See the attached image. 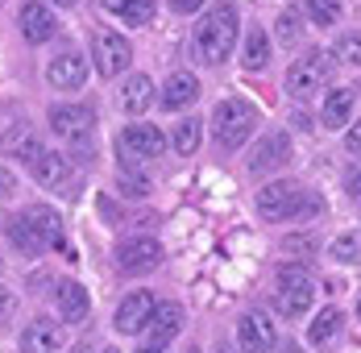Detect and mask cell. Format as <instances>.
Segmentation results:
<instances>
[{
  "mask_svg": "<svg viewBox=\"0 0 361 353\" xmlns=\"http://www.w3.org/2000/svg\"><path fill=\"white\" fill-rule=\"evenodd\" d=\"M237 341H241L245 353H270L274 349V324L262 316V312H250V316H241V324H237Z\"/></svg>",
  "mask_w": 361,
  "mask_h": 353,
  "instance_id": "obj_15",
  "label": "cell"
},
{
  "mask_svg": "<svg viewBox=\"0 0 361 353\" xmlns=\"http://www.w3.org/2000/svg\"><path fill=\"white\" fill-rule=\"evenodd\" d=\"M0 150H4L8 158H21V162H30V167H34L37 158L46 154V150H42V141H37V133H34V125H13V129L0 138Z\"/></svg>",
  "mask_w": 361,
  "mask_h": 353,
  "instance_id": "obj_16",
  "label": "cell"
},
{
  "mask_svg": "<svg viewBox=\"0 0 361 353\" xmlns=\"http://www.w3.org/2000/svg\"><path fill=\"white\" fill-rule=\"evenodd\" d=\"M233 42H237V8L233 4H216L200 17L195 25V54L204 63H224L233 54Z\"/></svg>",
  "mask_w": 361,
  "mask_h": 353,
  "instance_id": "obj_1",
  "label": "cell"
},
{
  "mask_svg": "<svg viewBox=\"0 0 361 353\" xmlns=\"http://www.w3.org/2000/svg\"><path fill=\"white\" fill-rule=\"evenodd\" d=\"M125 4L129 0H104V8H112V13H125Z\"/></svg>",
  "mask_w": 361,
  "mask_h": 353,
  "instance_id": "obj_39",
  "label": "cell"
},
{
  "mask_svg": "<svg viewBox=\"0 0 361 353\" xmlns=\"http://www.w3.org/2000/svg\"><path fill=\"white\" fill-rule=\"evenodd\" d=\"M116 262H121V270H133V275L158 270L162 266V246L154 237H129V241L116 246Z\"/></svg>",
  "mask_w": 361,
  "mask_h": 353,
  "instance_id": "obj_8",
  "label": "cell"
},
{
  "mask_svg": "<svg viewBox=\"0 0 361 353\" xmlns=\"http://www.w3.org/2000/svg\"><path fill=\"white\" fill-rule=\"evenodd\" d=\"M8 312H13V291H4V287H0V320L8 316Z\"/></svg>",
  "mask_w": 361,
  "mask_h": 353,
  "instance_id": "obj_37",
  "label": "cell"
},
{
  "mask_svg": "<svg viewBox=\"0 0 361 353\" xmlns=\"http://www.w3.org/2000/svg\"><path fill=\"white\" fill-rule=\"evenodd\" d=\"M324 83H328V54L324 50L303 54V59L287 71V92L295 96V100H312Z\"/></svg>",
  "mask_w": 361,
  "mask_h": 353,
  "instance_id": "obj_5",
  "label": "cell"
},
{
  "mask_svg": "<svg viewBox=\"0 0 361 353\" xmlns=\"http://www.w3.org/2000/svg\"><path fill=\"white\" fill-rule=\"evenodd\" d=\"M357 316H361V299H357Z\"/></svg>",
  "mask_w": 361,
  "mask_h": 353,
  "instance_id": "obj_42",
  "label": "cell"
},
{
  "mask_svg": "<svg viewBox=\"0 0 361 353\" xmlns=\"http://www.w3.org/2000/svg\"><path fill=\"white\" fill-rule=\"evenodd\" d=\"M149 312H154V295L149 291H133L121 308H116V328L121 333H142L149 324Z\"/></svg>",
  "mask_w": 361,
  "mask_h": 353,
  "instance_id": "obj_19",
  "label": "cell"
},
{
  "mask_svg": "<svg viewBox=\"0 0 361 353\" xmlns=\"http://www.w3.org/2000/svg\"><path fill=\"white\" fill-rule=\"evenodd\" d=\"M104 353H121V349H104Z\"/></svg>",
  "mask_w": 361,
  "mask_h": 353,
  "instance_id": "obj_43",
  "label": "cell"
},
{
  "mask_svg": "<svg viewBox=\"0 0 361 353\" xmlns=\"http://www.w3.org/2000/svg\"><path fill=\"white\" fill-rule=\"evenodd\" d=\"M175 150L179 154H195L200 150V121L195 116H187V121L175 125Z\"/></svg>",
  "mask_w": 361,
  "mask_h": 353,
  "instance_id": "obj_27",
  "label": "cell"
},
{
  "mask_svg": "<svg viewBox=\"0 0 361 353\" xmlns=\"http://www.w3.org/2000/svg\"><path fill=\"white\" fill-rule=\"evenodd\" d=\"M121 187H125V196H145V191H149V183H145L142 175H121Z\"/></svg>",
  "mask_w": 361,
  "mask_h": 353,
  "instance_id": "obj_33",
  "label": "cell"
},
{
  "mask_svg": "<svg viewBox=\"0 0 361 353\" xmlns=\"http://www.w3.org/2000/svg\"><path fill=\"white\" fill-rule=\"evenodd\" d=\"M154 100V83H149V75H133L125 88H121V108L125 112H145Z\"/></svg>",
  "mask_w": 361,
  "mask_h": 353,
  "instance_id": "obj_23",
  "label": "cell"
},
{
  "mask_svg": "<svg viewBox=\"0 0 361 353\" xmlns=\"http://www.w3.org/2000/svg\"><path fill=\"white\" fill-rule=\"evenodd\" d=\"M116 150L121 154H137V158H158L166 150V133L158 125H129L121 133V141H116Z\"/></svg>",
  "mask_w": 361,
  "mask_h": 353,
  "instance_id": "obj_11",
  "label": "cell"
},
{
  "mask_svg": "<svg viewBox=\"0 0 361 353\" xmlns=\"http://www.w3.org/2000/svg\"><path fill=\"white\" fill-rule=\"evenodd\" d=\"M92 59H96V71L104 79H112V75H121L133 63V46L121 34H112V30H100V34L92 37Z\"/></svg>",
  "mask_w": 361,
  "mask_h": 353,
  "instance_id": "obj_7",
  "label": "cell"
},
{
  "mask_svg": "<svg viewBox=\"0 0 361 353\" xmlns=\"http://www.w3.org/2000/svg\"><path fill=\"white\" fill-rule=\"evenodd\" d=\"M25 216H30L37 229L50 237V246H54V249H67V237H63V216H59L54 208H46V204H34V208L25 212Z\"/></svg>",
  "mask_w": 361,
  "mask_h": 353,
  "instance_id": "obj_24",
  "label": "cell"
},
{
  "mask_svg": "<svg viewBox=\"0 0 361 353\" xmlns=\"http://www.w3.org/2000/svg\"><path fill=\"white\" fill-rule=\"evenodd\" d=\"M312 299H316V287L312 279L299 270V266H283V275H279V291H274V308L283 312V316H303L307 308H312Z\"/></svg>",
  "mask_w": 361,
  "mask_h": 353,
  "instance_id": "obj_4",
  "label": "cell"
},
{
  "mask_svg": "<svg viewBox=\"0 0 361 353\" xmlns=\"http://www.w3.org/2000/svg\"><path fill=\"white\" fill-rule=\"evenodd\" d=\"M336 59L349 63V67H361V30L336 37Z\"/></svg>",
  "mask_w": 361,
  "mask_h": 353,
  "instance_id": "obj_28",
  "label": "cell"
},
{
  "mask_svg": "<svg viewBox=\"0 0 361 353\" xmlns=\"http://www.w3.org/2000/svg\"><path fill=\"white\" fill-rule=\"evenodd\" d=\"M253 125H257V108L250 100H220L216 112H212V133L224 150H237V145H245V138L253 133Z\"/></svg>",
  "mask_w": 361,
  "mask_h": 353,
  "instance_id": "obj_3",
  "label": "cell"
},
{
  "mask_svg": "<svg viewBox=\"0 0 361 353\" xmlns=\"http://www.w3.org/2000/svg\"><path fill=\"white\" fill-rule=\"evenodd\" d=\"M154 13H158V0H129L121 17H125L129 25H149V21H154Z\"/></svg>",
  "mask_w": 361,
  "mask_h": 353,
  "instance_id": "obj_29",
  "label": "cell"
},
{
  "mask_svg": "<svg viewBox=\"0 0 361 353\" xmlns=\"http://www.w3.org/2000/svg\"><path fill=\"white\" fill-rule=\"evenodd\" d=\"M137 353H166V345H158V341H154V345H145V349H137Z\"/></svg>",
  "mask_w": 361,
  "mask_h": 353,
  "instance_id": "obj_40",
  "label": "cell"
},
{
  "mask_svg": "<svg viewBox=\"0 0 361 353\" xmlns=\"http://www.w3.org/2000/svg\"><path fill=\"white\" fill-rule=\"evenodd\" d=\"M142 333H149L158 345L175 341V337L183 333V308H179V304H154V312H149V324H145Z\"/></svg>",
  "mask_w": 361,
  "mask_h": 353,
  "instance_id": "obj_18",
  "label": "cell"
},
{
  "mask_svg": "<svg viewBox=\"0 0 361 353\" xmlns=\"http://www.w3.org/2000/svg\"><path fill=\"white\" fill-rule=\"evenodd\" d=\"M299 30H303V25H299V17H295V13H283V17H279V42H283V46H295Z\"/></svg>",
  "mask_w": 361,
  "mask_h": 353,
  "instance_id": "obj_32",
  "label": "cell"
},
{
  "mask_svg": "<svg viewBox=\"0 0 361 353\" xmlns=\"http://www.w3.org/2000/svg\"><path fill=\"white\" fill-rule=\"evenodd\" d=\"M216 353H233V349H216Z\"/></svg>",
  "mask_w": 361,
  "mask_h": 353,
  "instance_id": "obj_44",
  "label": "cell"
},
{
  "mask_svg": "<svg viewBox=\"0 0 361 353\" xmlns=\"http://www.w3.org/2000/svg\"><path fill=\"white\" fill-rule=\"evenodd\" d=\"M332 258H336V262H357V258H361V237H357V233L336 237V241H332Z\"/></svg>",
  "mask_w": 361,
  "mask_h": 353,
  "instance_id": "obj_30",
  "label": "cell"
},
{
  "mask_svg": "<svg viewBox=\"0 0 361 353\" xmlns=\"http://www.w3.org/2000/svg\"><path fill=\"white\" fill-rule=\"evenodd\" d=\"M257 212L266 220H290V216H312L320 212V200L307 196L299 183H266V191L257 196Z\"/></svg>",
  "mask_w": 361,
  "mask_h": 353,
  "instance_id": "obj_2",
  "label": "cell"
},
{
  "mask_svg": "<svg viewBox=\"0 0 361 353\" xmlns=\"http://www.w3.org/2000/svg\"><path fill=\"white\" fill-rule=\"evenodd\" d=\"M345 145H349V154H361V121L349 129V138H345Z\"/></svg>",
  "mask_w": 361,
  "mask_h": 353,
  "instance_id": "obj_35",
  "label": "cell"
},
{
  "mask_svg": "<svg viewBox=\"0 0 361 353\" xmlns=\"http://www.w3.org/2000/svg\"><path fill=\"white\" fill-rule=\"evenodd\" d=\"M63 345H67L63 328L46 316H37L34 324L21 333V353H63Z\"/></svg>",
  "mask_w": 361,
  "mask_h": 353,
  "instance_id": "obj_13",
  "label": "cell"
},
{
  "mask_svg": "<svg viewBox=\"0 0 361 353\" xmlns=\"http://www.w3.org/2000/svg\"><path fill=\"white\" fill-rule=\"evenodd\" d=\"M17 25H21L25 42H34V46H42V42H50V37L59 34V21H54V13H50L46 4H37V0L21 4V17H17Z\"/></svg>",
  "mask_w": 361,
  "mask_h": 353,
  "instance_id": "obj_12",
  "label": "cell"
},
{
  "mask_svg": "<svg viewBox=\"0 0 361 353\" xmlns=\"http://www.w3.org/2000/svg\"><path fill=\"white\" fill-rule=\"evenodd\" d=\"M13 187H17V179L8 175V171H0V200H8V196H13Z\"/></svg>",
  "mask_w": 361,
  "mask_h": 353,
  "instance_id": "obj_36",
  "label": "cell"
},
{
  "mask_svg": "<svg viewBox=\"0 0 361 353\" xmlns=\"http://www.w3.org/2000/svg\"><path fill=\"white\" fill-rule=\"evenodd\" d=\"M341 324H345V316H341L336 308H328V312H320V316H316V324H312V333H307V337H312V345H320V349H328V345H332V341L341 337Z\"/></svg>",
  "mask_w": 361,
  "mask_h": 353,
  "instance_id": "obj_25",
  "label": "cell"
},
{
  "mask_svg": "<svg viewBox=\"0 0 361 353\" xmlns=\"http://www.w3.org/2000/svg\"><path fill=\"white\" fill-rule=\"evenodd\" d=\"M34 179L42 187L59 191V196H75L79 183H83V175H79V167H75L71 158H67V154H50V150L34 162Z\"/></svg>",
  "mask_w": 361,
  "mask_h": 353,
  "instance_id": "obj_6",
  "label": "cell"
},
{
  "mask_svg": "<svg viewBox=\"0 0 361 353\" xmlns=\"http://www.w3.org/2000/svg\"><path fill=\"white\" fill-rule=\"evenodd\" d=\"M92 125H96V112L87 104H54L50 108V129L63 133L67 141L92 138Z\"/></svg>",
  "mask_w": 361,
  "mask_h": 353,
  "instance_id": "obj_9",
  "label": "cell"
},
{
  "mask_svg": "<svg viewBox=\"0 0 361 353\" xmlns=\"http://www.w3.org/2000/svg\"><path fill=\"white\" fill-rule=\"evenodd\" d=\"M287 158H290V138H287V133H266V138L253 145L250 171H253V175H266V171L283 167Z\"/></svg>",
  "mask_w": 361,
  "mask_h": 353,
  "instance_id": "obj_14",
  "label": "cell"
},
{
  "mask_svg": "<svg viewBox=\"0 0 361 353\" xmlns=\"http://www.w3.org/2000/svg\"><path fill=\"white\" fill-rule=\"evenodd\" d=\"M8 241H13V246L21 249V253H30V258L46 253V249H54V246H50V237H46L42 229H37V225L30 220V216H25V212L8 220Z\"/></svg>",
  "mask_w": 361,
  "mask_h": 353,
  "instance_id": "obj_17",
  "label": "cell"
},
{
  "mask_svg": "<svg viewBox=\"0 0 361 353\" xmlns=\"http://www.w3.org/2000/svg\"><path fill=\"white\" fill-rule=\"evenodd\" d=\"M54 4H75V0H54Z\"/></svg>",
  "mask_w": 361,
  "mask_h": 353,
  "instance_id": "obj_41",
  "label": "cell"
},
{
  "mask_svg": "<svg viewBox=\"0 0 361 353\" xmlns=\"http://www.w3.org/2000/svg\"><path fill=\"white\" fill-rule=\"evenodd\" d=\"M307 13L316 25H332L341 17V0H307Z\"/></svg>",
  "mask_w": 361,
  "mask_h": 353,
  "instance_id": "obj_31",
  "label": "cell"
},
{
  "mask_svg": "<svg viewBox=\"0 0 361 353\" xmlns=\"http://www.w3.org/2000/svg\"><path fill=\"white\" fill-rule=\"evenodd\" d=\"M171 8L187 17V13H200V8H204V0H171Z\"/></svg>",
  "mask_w": 361,
  "mask_h": 353,
  "instance_id": "obj_34",
  "label": "cell"
},
{
  "mask_svg": "<svg viewBox=\"0 0 361 353\" xmlns=\"http://www.w3.org/2000/svg\"><path fill=\"white\" fill-rule=\"evenodd\" d=\"M245 71H262L266 63H270V42H266V30H253L250 37H245Z\"/></svg>",
  "mask_w": 361,
  "mask_h": 353,
  "instance_id": "obj_26",
  "label": "cell"
},
{
  "mask_svg": "<svg viewBox=\"0 0 361 353\" xmlns=\"http://www.w3.org/2000/svg\"><path fill=\"white\" fill-rule=\"evenodd\" d=\"M46 79H50L59 92H75V88H83V83H87V59H83L79 50H63L59 59H50Z\"/></svg>",
  "mask_w": 361,
  "mask_h": 353,
  "instance_id": "obj_10",
  "label": "cell"
},
{
  "mask_svg": "<svg viewBox=\"0 0 361 353\" xmlns=\"http://www.w3.org/2000/svg\"><path fill=\"white\" fill-rule=\"evenodd\" d=\"M200 100V79L191 75V71H175L171 79H166V88H162V104L166 112H175V108H187Z\"/></svg>",
  "mask_w": 361,
  "mask_h": 353,
  "instance_id": "obj_20",
  "label": "cell"
},
{
  "mask_svg": "<svg viewBox=\"0 0 361 353\" xmlns=\"http://www.w3.org/2000/svg\"><path fill=\"white\" fill-rule=\"evenodd\" d=\"M349 191H353V200H361V175L349 179Z\"/></svg>",
  "mask_w": 361,
  "mask_h": 353,
  "instance_id": "obj_38",
  "label": "cell"
},
{
  "mask_svg": "<svg viewBox=\"0 0 361 353\" xmlns=\"http://www.w3.org/2000/svg\"><path fill=\"white\" fill-rule=\"evenodd\" d=\"M87 291L79 287V282H63L59 287V312H63V320L67 324H79V320H87Z\"/></svg>",
  "mask_w": 361,
  "mask_h": 353,
  "instance_id": "obj_22",
  "label": "cell"
},
{
  "mask_svg": "<svg viewBox=\"0 0 361 353\" xmlns=\"http://www.w3.org/2000/svg\"><path fill=\"white\" fill-rule=\"evenodd\" d=\"M353 88H336L332 96L324 100V112H320V121H324V129H341V125H349V112H353Z\"/></svg>",
  "mask_w": 361,
  "mask_h": 353,
  "instance_id": "obj_21",
  "label": "cell"
}]
</instances>
